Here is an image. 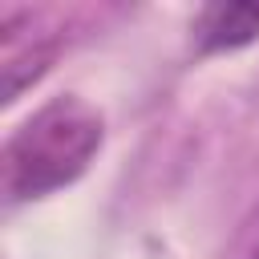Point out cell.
I'll use <instances>...</instances> for the list:
<instances>
[{"label": "cell", "mask_w": 259, "mask_h": 259, "mask_svg": "<svg viewBox=\"0 0 259 259\" xmlns=\"http://www.w3.org/2000/svg\"><path fill=\"white\" fill-rule=\"evenodd\" d=\"M202 53H231L259 40V4H210L194 20Z\"/></svg>", "instance_id": "3"}, {"label": "cell", "mask_w": 259, "mask_h": 259, "mask_svg": "<svg viewBox=\"0 0 259 259\" xmlns=\"http://www.w3.org/2000/svg\"><path fill=\"white\" fill-rule=\"evenodd\" d=\"M105 142L101 113L81 97H57L40 105L4 146V194L8 202L45 198L77 182Z\"/></svg>", "instance_id": "1"}, {"label": "cell", "mask_w": 259, "mask_h": 259, "mask_svg": "<svg viewBox=\"0 0 259 259\" xmlns=\"http://www.w3.org/2000/svg\"><path fill=\"white\" fill-rule=\"evenodd\" d=\"M247 259H259V247H255V251H251V255H247Z\"/></svg>", "instance_id": "4"}, {"label": "cell", "mask_w": 259, "mask_h": 259, "mask_svg": "<svg viewBox=\"0 0 259 259\" xmlns=\"http://www.w3.org/2000/svg\"><path fill=\"white\" fill-rule=\"evenodd\" d=\"M0 40H4V57H0V69H4V101L12 105L32 81L45 77V69L53 65V53H57V40L49 32H32V16L28 12H4V24H0Z\"/></svg>", "instance_id": "2"}]
</instances>
